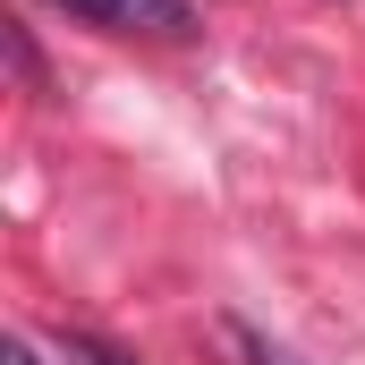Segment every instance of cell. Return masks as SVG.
<instances>
[{"mask_svg": "<svg viewBox=\"0 0 365 365\" xmlns=\"http://www.w3.org/2000/svg\"><path fill=\"white\" fill-rule=\"evenodd\" d=\"M68 17H86V26H119V34H195V9L187 0H60Z\"/></svg>", "mask_w": 365, "mask_h": 365, "instance_id": "cell-1", "label": "cell"}, {"mask_svg": "<svg viewBox=\"0 0 365 365\" xmlns=\"http://www.w3.org/2000/svg\"><path fill=\"white\" fill-rule=\"evenodd\" d=\"M51 365H136V357L93 340V331H51Z\"/></svg>", "mask_w": 365, "mask_h": 365, "instance_id": "cell-2", "label": "cell"}, {"mask_svg": "<svg viewBox=\"0 0 365 365\" xmlns=\"http://www.w3.org/2000/svg\"><path fill=\"white\" fill-rule=\"evenodd\" d=\"M230 340L247 349V365H306V357H297V349H280V340H264V331H247V323H238Z\"/></svg>", "mask_w": 365, "mask_h": 365, "instance_id": "cell-3", "label": "cell"}, {"mask_svg": "<svg viewBox=\"0 0 365 365\" xmlns=\"http://www.w3.org/2000/svg\"><path fill=\"white\" fill-rule=\"evenodd\" d=\"M9 365H43V357H34V340H9Z\"/></svg>", "mask_w": 365, "mask_h": 365, "instance_id": "cell-4", "label": "cell"}]
</instances>
